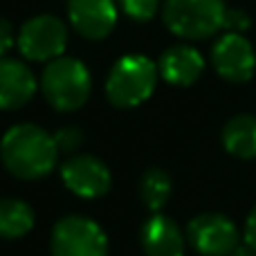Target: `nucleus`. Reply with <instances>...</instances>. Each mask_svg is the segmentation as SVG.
<instances>
[{
  "label": "nucleus",
  "mask_w": 256,
  "mask_h": 256,
  "mask_svg": "<svg viewBox=\"0 0 256 256\" xmlns=\"http://www.w3.org/2000/svg\"><path fill=\"white\" fill-rule=\"evenodd\" d=\"M54 135L36 124L12 126L0 140V160L4 168L18 180H40L58 160Z\"/></svg>",
  "instance_id": "1"
},
{
  "label": "nucleus",
  "mask_w": 256,
  "mask_h": 256,
  "mask_svg": "<svg viewBox=\"0 0 256 256\" xmlns=\"http://www.w3.org/2000/svg\"><path fill=\"white\" fill-rule=\"evenodd\" d=\"M40 90L54 110L72 112L86 106L92 90V76L79 58L58 56L45 66L40 74Z\"/></svg>",
  "instance_id": "2"
},
{
  "label": "nucleus",
  "mask_w": 256,
  "mask_h": 256,
  "mask_svg": "<svg viewBox=\"0 0 256 256\" xmlns=\"http://www.w3.org/2000/svg\"><path fill=\"white\" fill-rule=\"evenodd\" d=\"M164 25L186 40H202L225 30V0H166L162 9Z\"/></svg>",
  "instance_id": "3"
},
{
  "label": "nucleus",
  "mask_w": 256,
  "mask_h": 256,
  "mask_svg": "<svg viewBox=\"0 0 256 256\" xmlns=\"http://www.w3.org/2000/svg\"><path fill=\"white\" fill-rule=\"evenodd\" d=\"M158 68L144 54H128L112 66L106 79V97L115 108H135L153 94Z\"/></svg>",
  "instance_id": "4"
},
{
  "label": "nucleus",
  "mask_w": 256,
  "mask_h": 256,
  "mask_svg": "<svg viewBox=\"0 0 256 256\" xmlns=\"http://www.w3.org/2000/svg\"><path fill=\"white\" fill-rule=\"evenodd\" d=\"M52 256H108V236L97 220L79 214L63 216L50 234Z\"/></svg>",
  "instance_id": "5"
},
{
  "label": "nucleus",
  "mask_w": 256,
  "mask_h": 256,
  "mask_svg": "<svg viewBox=\"0 0 256 256\" xmlns=\"http://www.w3.org/2000/svg\"><path fill=\"white\" fill-rule=\"evenodd\" d=\"M68 48V27L61 18L40 14L34 16L18 32V50L25 58L50 63L63 56Z\"/></svg>",
  "instance_id": "6"
},
{
  "label": "nucleus",
  "mask_w": 256,
  "mask_h": 256,
  "mask_svg": "<svg viewBox=\"0 0 256 256\" xmlns=\"http://www.w3.org/2000/svg\"><path fill=\"white\" fill-rule=\"evenodd\" d=\"M186 240L200 256H230L240 245V232L230 216L207 212L189 220Z\"/></svg>",
  "instance_id": "7"
},
{
  "label": "nucleus",
  "mask_w": 256,
  "mask_h": 256,
  "mask_svg": "<svg viewBox=\"0 0 256 256\" xmlns=\"http://www.w3.org/2000/svg\"><path fill=\"white\" fill-rule=\"evenodd\" d=\"M61 180L70 194L84 200H97L112 186L110 168L94 155H72L61 164Z\"/></svg>",
  "instance_id": "8"
},
{
  "label": "nucleus",
  "mask_w": 256,
  "mask_h": 256,
  "mask_svg": "<svg viewBox=\"0 0 256 256\" xmlns=\"http://www.w3.org/2000/svg\"><path fill=\"white\" fill-rule=\"evenodd\" d=\"M212 66L230 84H245L256 72V52L243 34L225 32L214 43Z\"/></svg>",
  "instance_id": "9"
},
{
  "label": "nucleus",
  "mask_w": 256,
  "mask_h": 256,
  "mask_svg": "<svg viewBox=\"0 0 256 256\" xmlns=\"http://www.w3.org/2000/svg\"><path fill=\"white\" fill-rule=\"evenodd\" d=\"M68 18L84 38L102 40L117 25L115 0H68Z\"/></svg>",
  "instance_id": "10"
},
{
  "label": "nucleus",
  "mask_w": 256,
  "mask_h": 256,
  "mask_svg": "<svg viewBox=\"0 0 256 256\" xmlns=\"http://www.w3.org/2000/svg\"><path fill=\"white\" fill-rule=\"evenodd\" d=\"M186 243V232L164 214H153L140 230V245L146 256H184Z\"/></svg>",
  "instance_id": "11"
},
{
  "label": "nucleus",
  "mask_w": 256,
  "mask_h": 256,
  "mask_svg": "<svg viewBox=\"0 0 256 256\" xmlns=\"http://www.w3.org/2000/svg\"><path fill=\"white\" fill-rule=\"evenodd\" d=\"M36 92V79L25 63L0 56V110L22 108Z\"/></svg>",
  "instance_id": "12"
},
{
  "label": "nucleus",
  "mask_w": 256,
  "mask_h": 256,
  "mask_svg": "<svg viewBox=\"0 0 256 256\" xmlns=\"http://www.w3.org/2000/svg\"><path fill=\"white\" fill-rule=\"evenodd\" d=\"M158 70L166 84L176 86V88H186V86L196 84L204 72V58L191 45H176L160 56Z\"/></svg>",
  "instance_id": "13"
},
{
  "label": "nucleus",
  "mask_w": 256,
  "mask_h": 256,
  "mask_svg": "<svg viewBox=\"0 0 256 256\" xmlns=\"http://www.w3.org/2000/svg\"><path fill=\"white\" fill-rule=\"evenodd\" d=\"M222 146L238 160H256V117L236 115L222 128Z\"/></svg>",
  "instance_id": "14"
},
{
  "label": "nucleus",
  "mask_w": 256,
  "mask_h": 256,
  "mask_svg": "<svg viewBox=\"0 0 256 256\" xmlns=\"http://www.w3.org/2000/svg\"><path fill=\"white\" fill-rule=\"evenodd\" d=\"M32 230H34V209L25 200H0V240H18Z\"/></svg>",
  "instance_id": "15"
},
{
  "label": "nucleus",
  "mask_w": 256,
  "mask_h": 256,
  "mask_svg": "<svg viewBox=\"0 0 256 256\" xmlns=\"http://www.w3.org/2000/svg\"><path fill=\"white\" fill-rule=\"evenodd\" d=\"M171 191H173L171 178H168L166 171H162L158 166L148 168L140 180V198L153 214L162 212V207L171 198Z\"/></svg>",
  "instance_id": "16"
},
{
  "label": "nucleus",
  "mask_w": 256,
  "mask_h": 256,
  "mask_svg": "<svg viewBox=\"0 0 256 256\" xmlns=\"http://www.w3.org/2000/svg\"><path fill=\"white\" fill-rule=\"evenodd\" d=\"M120 4H122V9H124V14L128 18L146 22L158 14L160 0H120Z\"/></svg>",
  "instance_id": "17"
},
{
  "label": "nucleus",
  "mask_w": 256,
  "mask_h": 256,
  "mask_svg": "<svg viewBox=\"0 0 256 256\" xmlns=\"http://www.w3.org/2000/svg\"><path fill=\"white\" fill-rule=\"evenodd\" d=\"M54 142H56L61 153H74L81 146V142H84V132L74 126H68V128H61V130L54 132Z\"/></svg>",
  "instance_id": "18"
},
{
  "label": "nucleus",
  "mask_w": 256,
  "mask_h": 256,
  "mask_svg": "<svg viewBox=\"0 0 256 256\" xmlns=\"http://www.w3.org/2000/svg\"><path fill=\"white\" fill-rule=\"evenodd\" d=\"M225 30L236 32V34H243V32L250 30V16L245 12H240V9H227Z\"/></svg>",
  "instance_id": "19"
},
{
  "label": "nucleus",
  "mask_w": 256,
  "mask_h": 256,
  "mask_svg": "<svg viewBox=\"0 0 256 256\" xmlns=\"http://www.w3.org/2000/svg\"><path fill=\"white\" fill-rule=\"evenodd\" d=\"M243 243L256 252V204L250 209L248 218H245V227H243Z\"/></svg>",
  "instance_id": "20"
},
{
  "label": "nucleus",
  "mask_w": 256,
  "mask_h": 256,
  "mask_svg": "<svg viewBox=\"0 0 256 256\" xmlns=\"http://www.w3.org/2000/svg\"><path fill=\"white\" fill-rule=\"evenodd\" d=\"M14 45V30H12V22L7 20V18L0 16V56H4V54L12 50Z\"/></svg>",
  "instance_id": "21"
},
{
  "label": "nucleus",
  "mask_w": 256,
  "mask_h": 256,
  "mask_svg": "<svg viewBox=\"0 0 256 256\" xmlns=\"http://www.w3.org/2000/svg\"><path fill=\"white\" fill-rule=\"evenodd\" d=\"M230 256H256V252H254L252 248H250V245H245V243H243V245H238V248H236Z\"/></svg>",
  "instance_id": "22"
}]
</instances>
